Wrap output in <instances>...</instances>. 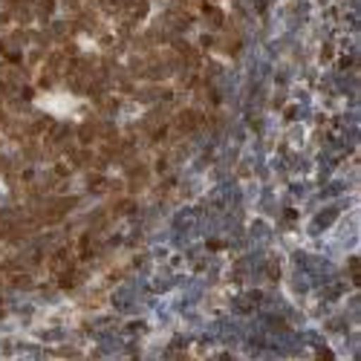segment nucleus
<instances>
[{"label":"nucleus","mask_w":361,"mask_h":361,"mask_svg":"<svg viewBox=\"0 0 361 361\" xmlns=\"http://www.w3.org/2000/svg\"><path fill=\"white\" fill-rule=\"evenodd\" d=\"M38 104H41L44 110L55 113V116H70V113L78 107V102H75L73 96H44Z\"/></svg>","instance_id":"nucleus-1"},{"label":"nucleus","mask_w":361,"mask_h":361,"mask_svg":"<svg viewBox=\"0 0 361 361\" xmlns=\"http://www.w3.org/2000/svg\"><path fill=\"white\" fill-rule=\"evenodd\" d=\"M4 194H6V188H4V183H0V200H4Z\"/></svg>","instance_id":"nucleus-2"}]
</instances>
